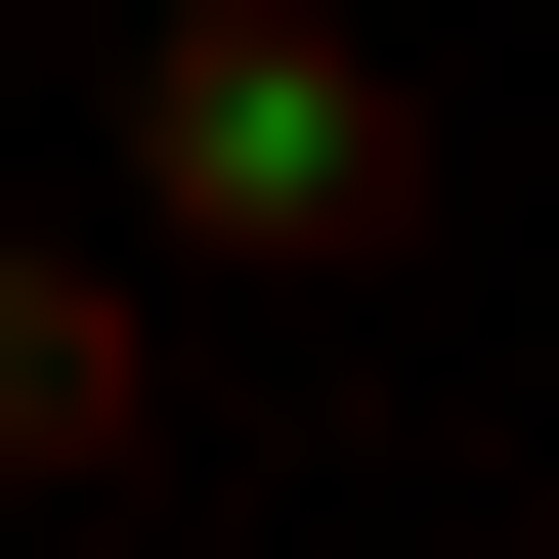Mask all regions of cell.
<instances>
[{"label":"cell","mask_w":559,"mask_h":559,"mask_svg":"<svg viewBox=\"0 0 559 559\" xmlns=\"http://www.w3.org/2000/svg\"><path fill=\"white\" fill-rule=\"evenodd\" d=\"M0 474H173V301L0 215Z\"/></svg>","instance_id":"obj_2"},{"label":"cell","mask_w":559,"mask_h":559,"mask_svg":"<svg viewBox=\"0 0 559 559\" xmlns=\"http://www.w3.org/2000/svg\"><path fill=\"white\" fill-rule=\"evenodd\" d=\"M130 215H215V259H430V86L345 0H173L130 44Z\"/></svg>","instance_id":"obj_1"}]
</instances>
